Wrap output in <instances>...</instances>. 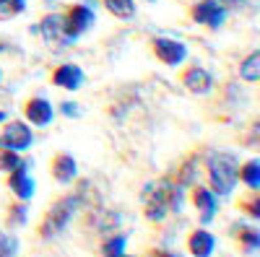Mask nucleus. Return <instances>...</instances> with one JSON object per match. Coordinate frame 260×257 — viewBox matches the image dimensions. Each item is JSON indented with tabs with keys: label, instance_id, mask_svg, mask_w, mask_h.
<instances>
[{
	"label": "nucleus",
	"instance_id": "2f4dec72",
	"mask_svg": "<svg viewBox=\"0 0 260 257\" xmlns=\"http://www.w3.org/2000/svg\"><path fill=\"white\" fill-rule=\"evenodd\" d=\"M122 257H136V254H122Z\"/></svg>",
	"mask_w": 260,
	"mask_h": 257
},
{
	"label": "nucleus",
	"instance_id": "473e14b6",
	"mask_svg": "<svg viewBox=\"0 0 260 257\" xmlns=\"http://www.w3.org/2000/svg\"><path fill=\"white\" fill-rule=\"evenodd\" d=\"M143 3H154V0H143Z\"/></svg>",
	"mask_w": 260,
	"mask_h": 257
},
{
	"label": "nucleus",
	"instance_id": "a211bd4d",
	"mask_svg": "<svg viewBox=\"0 0 260 257\" xmlns=\"http://www.w3.org/2000/svg\"><path fill=\"white\" fill-rule=\"evenodd\" d=\"M237 179H240L250 192H257V190H260V159H257V156H252L250 161L240 164Z\"/></svg>",
	"mask_w": 260,
	"mask_h": 257
},
{
	"label": "nucleus",
	"instance_id": "7c9ffc66",
	"mask_svg": "<svg viewBox=\"0 0 260 257\" xmlns=\"http://www.w3.org/2000/svg\"><path fill=\"white\" fill-rule=\"evenodd\" d=\"M6 120H8V115H6L3 109H0V122H6Z\"/></svg>",
	"mask_w": 260,
	"mask_h": 257
},
{
	"label": "nucleus",
	"instance_id": "6ab92c4d",
	"mask_svg": "<svg viewBox=\"0 0 260 257\" xmlns=\"http://www.w3.org/2000/svg\"><path fill=\"white\" fill-rule=\"evenodd\" d=\"M198 171H201V156L192 154V156H187V159L180 164V171L175 174V182L187 190V187L195 185V179H198Z\"/></svg>",
	"mask_w": 260,
	"mask_h": 257
},
{
	"label": "nucleus",
	"instance_id": "9b49d317",
	"mask_svg": "<svg viewBox=\"0 0 260 257\" xmlns=\"http://www.w3.org/2000/svg\"><path fill=\"white\" fill-rule=\"evenodd\" d=\"M50 174L60 187H68L78 179V161L68 151H57L50 161Z\"/></svg>",
	"mask_w": 260,
	"mask_h": 257
},
{
	"label": "nucleus",
	"instance_id": "f8f14e48",
	"mask_svg": "<svg viewBox=\"0 0 260 257\" xmlns=\"http://www.w3.org/2000/svg\"><path fill=\"white\" fill-rule=\"evenodd\" d=\"M50 81H52V86H57V89H62V91H78V89H83L86 76L76 62H60V65L52 70Z\"/></svg>",
	"mask_w": 260,
	"mask_h": 257
},
{
	"label": "nucleus",
	"instance_id": "9d476101",
	"mask_svg": "<svg viewBox=\"0 0 260 257\" xmlns=\"http://www.w3.org/2000/svg\"><path fill=\"white\" fill-rule=\"evenodd\" d=\"M8 190L13 192V198L16 200H24L29 203L34 198V190H37V182L31 177V161H24L18 169H13L11 174H8Z\"/></svg>",
	"mask_w": 260,
	"mask_h": 257
},
{
	"label": "nucleus",
	"instance_id": "393cba45",
	"mask_svg": "<svg viewBox=\"0 0 260 257\" xmlns=\"http://www.w3.org/2000/svg\"><path fill=\"white\" fill-rule=\"evenodd\" d=\"M237 208H240L245 216H250L252 221H257L260 218V198H257V192H250L247 190V195L237 203Z\"/></svg>",
	"mask_w": 260,
	"mask_h": 257
},
{
	"label": "nucleus",
	"instance_id": "1a4fd4ad",
	"mask_svg": "<svg viewBox=\"0 0 260 257\" xmlns=\"http://www.w3.org/2000/svg\"><path fill=\"white\" fill-rule=\"evenodd\" d=\"M62 16H65V24H68V31H71L76 39H81L83 34H89V31L94 29V24H96V13H94V8H91V6H86V3H76V6H71Z\"/></svg>",
	"mask_w": 260,
	"mask_h": 257
},
{
	"label": "nucleus",
	"instance_id": "423d86ee",
	"mask_svg": "<svg viewBox=\"0 0 260 257\" xmlns=\"http://www.w3.org/2000/svg\"><path fill=\"white\" fill-rule=\"evenodd\" d=\"M31 145H34V130L29 127V122L11 120L3 125V130H0V148H8V151H16V154H26Z\"/></svg>",
	"mask_w": 260,
	"mask_h": 257
},
{
	"label": "nucleus",
	"instance_id": "5701e85b",
	"mask_svg": "<svg viewBox=\"0 0 260 257\" xmlns=\"http://www.w3.org/2000/svg\"><path fill=\"white\" fill-rule=\"evenodd\" d=\"M29 221V205L24 200H16L8 205V213H6V226L8 229H21Z\"/></svg>",
	"mask_w": 260,
	"mask_h": 257
},
{
	"label": "nucleus",
	"instance_id": "bb28decb",
	"mask_svg": "<svg viewBox=\"0 0 260 257\" xmlns=\"http://www.w3.org/2000/svg\"><path fill=\"white\" fill-rule=\"evenodd\" d=\"M24 164V156L16 154V151H8V148H0V171L3 174H11L13 169H18Z\"/></svg>",
	"mask_w": 260,
	"mask_h": 257
},
{
	"label": "nucleus",
	"instance_id": "aec40b11",
	"mask_svg": "<svg viewBox=\"0 0 260 257\" xmlns=\"http://www.w3.org/2000/svg\"><path fill=\"white\" fill-rule=\"evenodd\" d=\"M127 252V234H107L99 244V257H122Z\"/></svg>",
	"mask_w": 260,
	"mask_h": 257
},
{
	"label": "nucleus",
	"instance_id": "cd10ccee",
	"mask_svg": "<svg viewBox=\"0 0 260 257\" xmlns=\"http://www.w3.org/2000/svg\"><path fill=\"white\" fill-rule=\"evenodd\" d=\"M60 115L71 117V120H78V117H83V106L78 101H62L60 104Z\"/></svg>",
	"mask_w": 260,
	"mask_h": 257
},
{
	"label": "nucleus",
	"instance_id": "0eeeda50",
	"mask_svg": "<svg viewBox=\"0 0 260 257\" xmlns=\"http://www.w3.org/2000/svg\"><path fill=\"white\" fill-rule=\"evenodd\" d=\"M151 52L167 68H177L187 60V45L175 36H156L151 42Z\"/></svg>",
	"mask_w": 260,
	"mask_h": 257
},
{
	"label": "nucleus",
	"instance_id": "412c9836",
	"mask_svg": "<svg viewBox=\"0 0 260 257\" xmlns=\"http://www.w3.org/2000/svg\"><path fill=\"white\" fill-rule=\"evenodd\" d=\"M102 6L120 21H130L136 16V0H102Z\"/></svg>",
	"mask_w": 260,
	"mask_h": 257
},
{
	"label": "nucleus",
	"instance_id": "f3484780",
	"mask_svg": "<svg viewBox=\"0 0 260 257\" xmlns=\"http://www.w3.org/2000/svg\"><path fill=\"white\" fill-rule=\"evenodd\" d=\"M89 226L99 234H104L107 237V231H117L120 226V216L115 210H104V208H96L91 210V216H89Z\"/></svg>",
	"mask_w": 260,
	"mask_h": 257
},
{
	"label": "nucleus",
	"instance_id": "c756f323",
	"mask_svg": "<svg viewBox=\"0 0 260 257\" xmlns=\"http://www.w3.org/2000/svg\"><path fill=\"white\" fill-rule=\"evenodd\" d=\"M221 6H226V8H234V6H240V3H245V0H219Z\"/></svg>",
	"mask_w": 260,
	"mask_h": 257
},
{
	"label": "nucleus",
	"instance_id": "f03ea898",
	"mask_svg": "<svg viewBox=\"0 0 260 257\" xmlns=\"http://www.w3.org/2000/svg\"><path fill=\"white\" fill-rule=\"evenodd\" d=\"M83 205V192L81 187L76 192H68V195H60L57 200H52V205L45 210L39 226H37V239L42 242H52L60 234L71 226V221L78 216V210Z\"/></svg>",
	"mask_w": 260,
	"mask_h": 257
},
{
	"label": "nucleus",
	"instance_id": "a878e982",
	"mask_svg": "<svg viewBox=\"0 0 260 257\" xmlns=\"http://www.w3.org/2000/svg\"><path fill=\"white\" fill-rule=\"evenodd\" d=\"M26 11V0H0V21H11Z\"/></svg>",
	"mask_w": 260,
	"mask_h": 257
},
{
	"label": "nucleus",
	"instance_id": "c85d7f7f",
	"mask_svg": "<svg viewBox=\"0 0 260 257\" xmlns=\"http://www.w3.org/2000/svg\"><path fill=\"white\" fill-rule=\"evenodd\" d=\"M146 257H182L180 252H175V249H164V247H151V249H146Z\"/></svg>",
	"mask_w": 260,
	"mask_h": 257
},
{
	"label": "nucleus",
	"instance_id": "ddd939ff",
	"mask_svg": "<svg viewBox=\"0 0 260 257\" xmlns=\"http://www.w3.org/2000/svg\"><path fill=\"white\" fill-rule=\"evenodd\" d=\"M180 78H182V86H185L190 94H195V96H206V94L213 91V76H211L203 65H190V68H185Z\"/></svg>",
	"mask_w": 260,
	"mask_h": 257
},
{
	"label": "nucleus",
	"instance_id": "b1692460",
	"mask_svg": "<svg viewBox=\"0 0 260 257\" xmlns=\"http://www.w3.org/2000/svg\"><path fill=\"white\" fill-rule=\"evenodd\" d=\"M21 252V239L13 231L0 229V257H18Z\"/></svg>",
	"mask_w": 260,
	"mask_h": 257
},
{
	"label": "nucleus",
	"instance_id": "4468645a",
	"mask_svg": "<svg viewBox=\"0 0 260 257\" xmlns=\"http://www.w3.org/2000/svg\"><path fill=\"white\" fill-rule=\"evenodd\" d=\"M185 247H187V254L190 257H213V252H216V237L206 226H198V229H192L187 234Z\"/></svg>",
	"mask_w": 260,
	"mask_h": 257
},
{
	"label": "nucleus",
	"instance_id": "39448f33",
	"mask_svg": "<svg viewBox=\"0 0 260 257\" xmlns=\"http://www.w3.org/2000/svg\"><path fill=\"white\" fill-rule=\"evenodd\" d=\"M190 18H192V24H198L203 29L219 31L229 18V8L221 6L219 0H198V3L190 8Z\"/></svg>",
	"mask_w": 260,
	"mask_h": 257
},
{
	"label": "nucleus",
	"instance_id": "7ed1b4c3",
	"mask_svg": "<svg viewBox=\"0 0 260 257\" xmlns=\"http://www.w3.org/2000/svg\"><path fill=\"white\" fill-rule=\"evenodd\" d=\"M203 169H206V177H208V190L213 192L216 198H229V195H234L237 185H240V179H237L240 161H237L234 154L211 151V154H206Z\"/></svg>",
	"mask_w": 260,
	"mask_h": 257
},
{
	"label": "nucleus",
	"instance_id": "20e7f679",
	"mask_svg": "<svg viewBox=\"0 0 260 257\" xmlns=\"http://www.w3.org/2000/svg\"><path fill=\"white\" fill-rule=\"evenodd\" d=\"M37 31L42 34V39H45L50 47H73L76 42H78L68 31V24H65V16L62 13H45V16L39 18Z\"/></svg>",
	"mask_w": 260,
	"mask_h": 257
},
{
	"label": "nucleus",
	"instance_id": "6e6552de",
	"mask_svg": "<svg viewBox=\"0 0 260 257\" xmlns=\"http://www.w3.org/2000/svg\"><path fill=\"white\" fill-rule=\"evenodd\" d=\"M190 203H192L195 210H198L201 226L213 224L216 213H219V198H216L206 185H192V187H190Z\"/></svg>",
	"mask_w": 260,
	"mask_h": 257
},
{
	"label": "nucleus",
	"instance_id": "4be33fe9",
	"mask_svg": "<svg viewBox=\"0 0 260 257\" xmlns=\"http://www.w3.org/2000/svg\"><path fill=\"white\" fill-rule=\"evenodd\" d=\"M240 78L245 83H257L260 81V52L252 50L242 62H240Z\"/></svg>",
	"mask_w": 260,
	"mask_h": 257
},
{
	"label": "nucleus",
	"instance_id": "2eb2a0df",
	"mask_svg": "<svg viewBox=\"0 0 260 257\" xmlns=\"http://www.w3.org/2000/svg\"><path fill=\"white\" fill-rule=\"evenodd\" d=\"M24 117L29 125L34 127H47L52 120H55V106L45 99V96H31L26 104H24Z\"/></svg>",
	"mask_w": 260,
	"mask_h": 257
},
{
	"label": "nucleus",
	"instance_id": "dca6fc26",
	"mask_svg": "<svg viewBox=\"0 0 260 257\" xmlns=\"http://www.w3.org/2000/svg\"><path fill=\"white\" fill-rule=\"evenodd\" d=\"M232 239L237 242L242 254H255L260 249V231L257 226H250V224H234L232 226Z\"/></svg>",
	"mask_w": 260,
	"mask_h": 257
},
{
	"label": "nucleus",
	"instance_id": "72a5a7b5",
	"mask_svg": "<svg viewBox=\"0 0 260 257\" xmlns=\"http://www.w3.org/2000/svg\"><path fill=\"white\" fill-rule=\"evenodd\" d=\"M0 81H3V70H0Z\"/></svg>",
	"mask_w": 260,
	"mask_h": 257
},
{
	"label": "nucleus",
	"instance_id": "f257e3e1",
	"mask_svg": "<svg viewBox=\"0 0 260 257\" xmlns=\"http://www.w3.org/2000/svg\"><path fill=\"white\" fill-rule=\"evenodd\" d=\"M187 190L175 182V177H159L143 185L141 190V208L143 218L151 224H161L167 216H177L182 213Z\"/></svg>",
	"mask_w": 260,
	"mask_h": 257
}]
</instances>
